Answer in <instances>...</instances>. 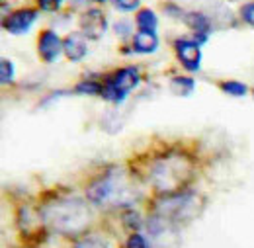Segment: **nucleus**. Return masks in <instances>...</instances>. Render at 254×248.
<instances>
[{"instance_id": "obj_18", "label": "nucleus", "mask_w": 254, "mask_h": 248, "mask_svg": "<svg viewBox=\"0 0 254 248\" xmlns=\"http://www.w3.org/2000/svg\"><path fill=\"white\" fill-rule=\"evenodd\" d=\"M221 88L227 94H231V96H247V92H249V88H247L245 84H241V82H235V80L223 82Z\"/></svg>"}, {"instance_id": "obj_3", "label": "nucleus", "mask_w": 254, "mask_h": 248, "mask_svg": "<svg viewBox=\"0 0 254 248\" xmlns=\"http://www.w3.org/2000/svg\"><path fill=\"white\" fill-rule=\"evenodd\" d=\"M193 176L191 162L184 155H164L151 164L149 178L159 191L166 195L182 191Z\"/></svg>"}, {"instance_id": "obj_15", "label": "nucleus", "mask_w": 254, "mask_h": 248, "mask_svg": "<svg viewBox=\"0 0 254 248\" xmlns=\"http://www.w3.org/2000/svg\"><path fill=\"white\" fill-rule=\"evenodd\" d=\"M157 16L151 12V10H141L137 14V28L139 31H153L155 33V28H157Z\"/></svg>"}, {"instance_id": "obj_20", "label": "nucleus", "mask_w": 254, "mask_h": 248, "mask_svg": "<svg viewBox=\"0 0 254 248\" xmlns=\"http://www.w3.org/2000/svg\"><path fill=\"white\" fill-rule=\"evenodd\" d=\"M74 90L78 94H102L104 86H100L98 82H80V84H76Z\"/></svg>"}, {"instance_id": "obj_10", "label": "nucleus", "mask_w": 254, "mask_h": 248, "mask_svg": "<svg viewBox=\"0 0 254 248\" xmlns=\"http://www.w3.org/2000/svg\"><path fill=\"white\" fill-rule=\"evenodd\" d=\"M35 18H37V14H35V10H18V12H14L6 22H4V28L6 31H10V33H26V31L32 28V24L35 22Z\"/></svg>"}, {"instance_id": "obj_8", "label": "nucleus", "mask_w": 254, "mask_h": 248, "mask_svg": "<svg viewBox=\"0 0 254 248\" xmlns=\"http://www.w3.org/2000/svg\"><path fill=\"white\" fill-rule=\"evenodd\" d=\"M176 53L180 62L188 68V70H197L199 62H201V51H199V43L188 41V39H178L176 41Z\"/></svg>"}, {"instance_id": "obj_19", "label": "nucleus", "mask_w": 254, "mask_h": 248, "mask_svg": "<svg viewBox=\"0 0 254 248\" xmlns=\"http://www.w3.org/2000/svg\"><path fill=\"white\" fill-rule=\"evenodd\" d=\"M12 78H14V64L8 59H2L0 61V80H2V84L12 82Z\"/></svg>"}, {"instance_id": "obj_25", "label": "nucleus", "mask_w": 254, "mask_h": 248, "mask_svg": "<svg viewBox=\"0 0 254 248\" xmlns=\"http://www.w3.org/2000/svg\"><path fill=\"white\" fill-rule=\"evenodd\" d=\"M129 22H118L116 24V33L118 35H122V37H126V35H129Z\"/></svg>"}, {"instance_id": "obj_1", "label": "nucleus", "mask_w": 254, "mask_h": 248, "mask_svg": "<svg viewBox=\"0 0 254 248\" xmlns=\"http://www.w3.org/2000/svg\"><path fill=\"white\" fill-rule=\"evenodd\" d=\"M143 195L141 186L124 170H110L88 187V199L96 205L127 207Z\"/></svg>"}, {"instance_id": "obj_12", "label": "nucleus", "mask_w": 254, "mask_h": 248, "mask_svg": "<svg viewBox=\"0 0 254 248\" xmlns=\"http://www.w3.org/2000/svg\"><path fill=\"white\" fill-rule=\"evenodd\" d=\"M184 20H186L188 28L193 30V33H195V43H203L207 39L209 31H211L209 18L205 14H201V12H190V14H186Z\"/></svg>"}, {"instance_id": "obj_13", "label": "nucleus", "mask_w": 254, "mask_h": 248, "mask_svg": "<svg viewBox=\"0 0 254 248\" xmlns=\"http://www.w3.org/2000/svg\"><path fill=\"white\" fill-rule=\"evenodd\" d=\"M159 47V39L153 31H139L133 39V49L137 53H153Z\"/></svg>"}, {"instance_id": "obj_2", "label": "nucleus", "mask_w": 254, "mask_h": 248, "mask_svg": "<svg viewBox=\"0 0 254 248\" xmlns=\"http://www.w3.org/2000/svg\"><path fill=\"white\" fill-rule=\"evenodd\" d=\"M41 219L49 229L66 235V237H72L88 229L90 209L82 199H76V197L57 199V201L47 203L41 209Z\"/></svg>"}, {"instance_id": "obj_23", "label": "nucleus", "mask_w": 254, "mask_h": 248, "mask_svg": "<svg viewBox=\"0 0 254 248\" xmlns=\"http://www.w3.org/2000/svg\"><path fill=\"white\" fill-rule=\"evenodd\" d=\"M114 2H116V6H118L120 10H126V12L135 10V8L139 6V0H114Z\"/></svg>"}, {"instance_id": "obj_26", "label": "nucleus", "mask_w": 254, "mask_h": 248, "mask_svg": "<svg viewBox=\"0 0 254 248\" xmlns=\"http://www.w3.org/2000/svg\"><path fill=\"white\" fill-rule=\"evenodd\" d=\"M98 2H106V0H98Z\"/></svg>"}, {"instance_id": "obj_5", "label": "nucleus", "mask_w": 254, "mask_h": 248, "mask_svg": "<svg viewBox=\"0 0 254 248\" xmlns=\"http://www.w3.org/2000/svg\"><path fill=\"white\" fill-rule=\"evenodd\" d=\"M149 229V248H180V235L176 225L168 223L166 219L153 215L147 223Z\"/></svg>"}, {"instance_id": "obj_21", "label": "nucleus", "mask_w": 254, "mask_h": 248, "mask_svg": "<svg viewBox=\"0 0 254 248\" xmlns=\"http://www.w3.org/2000/svg\"><path fill=\"white\" fill-rule=\"evenodd\" d=\"M126 248H149V245H147V241H145V237H143V235L133 233V235L127 239Z\"/></svg>"}, {"instance_id": "obj_6", "label": "nucleus", "mask_w": 254, "mask_h": 248, "mask_svg": "<svg viewBox=\"0 0 254 248\" xmlns=\"http://www.w3.org/2000/svg\"><path fill=\"white\" fill-rule=\"evenodd\" d=\"M80 30L84 33V37L100 39L104 35V31H106V18H104V14L98 8L86 10L80 16Z\"/></svg>"}, {"instance_id": "obj_4", "label": "nucleus", "mask_w": 254, "mask_h": 248, "mask_svg": "<svg viewBox=\"0 0 254 248\" xmlns=\"http://www.w3.org/2000/svg\"><path fill=\"white\" fill-rule=\"evenodd\" d=\"M199 213V197L191 191H178L170 193L164 199L157 203V213L159 217L166 219L172 225H186Z\"/></svg>"}, {"instance_id": "obj_7", "label": "nucleus", "mask_w": 254, "mask_h": 248, "mask_svg": "<svg viewBox=\"0 0 254 248\" xmlns=\"http://www.w3.org/2000/svg\"><path fill=\"white\" fill-rule=\"evenodd\" d=\"M37 51H39V57L45 62H53L59 57V53L63 51V41L59 39V35L55 31L45 30L39 35Z\"/></svg>"}, {"instance_id": "obj_14", "label": "nucleus", "mask_w": 254, "mask_h": 248, "mask_svg": "<svg viewBox=\"0 0 254 248\" xmlns=\"http://www.w3.org/2000/svg\"><path fill=\"white\" fill-rule=\"evenodd\" d=\"M193 80L188 76H174L170 80V90L176 94V96H188L193 92Z\"/></svg>"}, {"instance_id": "obj_9", "label": "nucleus", "mask_w": 254, "mask_h": 248, "mask_svg": "<svg viewBox=\"0 0 254 248\" xmlns=\"http://www.w3.org/2000/svg\"><path fill=\"white\" fill-rule=\"evenodd\" d=\"M63 51L66 55V59L72 62L82 61L86 57V39H84V33L82 31H74V33H68L63 41Z\"/></svg>"}, {"instance_id": "obj_17", "label": "nucleus", "mask_w": 254, "mask_h": 248, "mask_svg": "<svg viewBox=\"0 0 254 248\" xmlns=\"http://www.w3.org/2000/svg\"><path fill=\"white\" fill-rule=\"evenodd\" d=\"M74 248H110V245L102 237H86V239L78 241Z\"/></svg>"}, {"instance_id": "obj_22", "label": "nucleus", "mask_w": 254, "mask_h": 248, "mask_svg": "<svg viewBox=\"0 0 254 248\" xmlns=\"http://www.w3.org/2000/svg\"><path fill=\"white\" fill-rule=\"evenodd\" d=\"M241 18H243L247 24L254 26V2H247V4L241 8Z\"/></svg>"}, {"instance_id": "obj_24", "label": "nucleus", "mask_w": 254, "mask_h": 248, "mask_svg": "<svg viewBox=\"0 0 254 248\" xmlns=\"http://www.w3.org/2000/svg\"><path fill=\"white\" fill-rule=\"evenodd\" d=\"M37 2H39V6H41L43 10H47V12H55V10L61 6L63 0H37Z\"/></svg>"}, {"instance_id": "obj_11", "label": "nucleus", "mask_w": 254, "mask_h": 248, "mask_svg": "<svg viewBox=\"0 0 254 248\" xmlns=\"http://www.w3.org/2000/svg\"><path fill=\"white\" fill-rule=\"evenodd\" d=\"M110 82H112L120 92H124L127 96V92H131V90L139 84V70L133 68V66L120 68V70L110 78Z\"/></svg>"}, {"instance_id": "obj_16", "label": "nucleus", "mask_w": 254, "mask_h": 248, "mask_svg": "<svg viewBox=\"0 0 254 248\" xmlns=\"http://www.w3.org/2000/svg\"><path fill=\"white\" fill-rule=\"evenodd\" d=\"M102 96H104L106 100H110V102H116V104H122V102L126 100V94L120 92L110 80L106 82V86H104V90H102Z\"/></svg>"}]
</instances>
